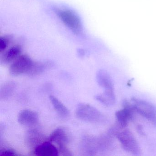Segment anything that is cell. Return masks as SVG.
Segmentation results:
<instances>
[{
    "mask_svg": "<svg viewBox=\"0 0 156 156\" xmlns=\"http://www.w3.org/2000/svg\"><path fill=\"white\" fill-rule=\"evenodd\" d=\"M16 87L15 83L9 81L4 83L1 87L0 98L1 99H6L9 98L13 94Z\"/></svg>",
    "mask_w": 156,
    "mask_h": 156,
    "instance_id": "15",
    "label": "cell"
},
{
    "mask_svg": "<svg viewBox=\"0 0 156 156\" xmlns=\"http://www.w3.org/2000/svg\"><path fill=\"white\" fill-rule=\"evenodd\" d=\"M22 48L20 45H15L6 50L1 57V63L6 65L14 61L21 55Z\"/></svg>",
    "mask_w": 156,
    "mask_h": 156,
    "instance_id": "11",
    "label": "cell"
},
{
    "mask_svg": "<svg viewBox=\"0 0 156 156\" xmlns=\"http://www.w3.org/2000/svg\"><path fill=\"white\" fill-rule=\"evenodd\" d=\"M46 140H47L45 136L37 129L29 130L26 134L25 142L26 145L34 149Z\"/></svg>",
    "mask_w": 156,
    "mask_h": 156,
    "instance_id": "9",
    "label": "cell"
},
{
    "mask_svg": "<svg viewBox=\"0 0 156 156\" xmlns=\"http://www.w3.org/2000/svg\"><path fill=\"white\" fill-rule=\"evenodd\" d=\"M123 109L118 110L115 113L117 123L122 128H126L129 121L134 119L136 111L132 103L127 100L123 101Z\"/></svg>",
    "mask_w": 156,
    "mask_h": 156,
    "instance_id": "6",
    "label": "cell"
},
{
    "mask_svg": "<svg viewBox=\"0 0 156 156\" xmlns=\"http://www.w3.org/2000/svg\"><path fill=\"white\" fill-rule=\"evenodd\" d=\"M131 102L136 112L156 126V106L151 102L133 97Z\"/></svg>",
    "mask_w": 156,
    "mask_h": 156,
    "instance_id": "3",
    "label": "cell"
},
{
    "mask_svg": "<svg viewBox=\"0 0 156 156\" xmlns=\"http://www.w3.org/2000/svg\"><path fill=\"white\" fill-rule=\"evenodd\" d=\"M34 62L28 55H20L13 61L10 66V74L13 76H18L23 74H28Z\"/></svg>",
    "mask_w": 156,
    "mask_h": 156,
    "instance_id": "5",
    "label": "cell"
},
{
    "mask_svg": "<svg viewBox=\"0 0 156 156\" xmlns=\"http://www.w3.org/2000/svg\"><path fill=\"white\" fill-rule=\"evenodd\" d=\"M137 131L138 132L139 134H140L141 136H145V133L143 131V127L141 125H138L137 126Z\"/></svg>",
    "mask_w": 156,
    "mask_h": 156,
    "instance_id": "19",
    "label": "cell"
},
{
    "mask_svg": "<svg viewBox=\"0 0 156 156\" xmlns=\"http://www.w3.org/2000/svg\"><path fill=\"white\" fill-rule=\"evenodd\" d=\"M34 155L38 156H57L58 148L50 140H46L34 149Z\"/></svg>",
    "mask_w": 156,
    "mask_h": 156,
    "instance_id": "8",
    "label": "cell"
},
{
    "mask_svg": "<svg viewBox=\"0 0 156 156\" xmlns=\"http://www.w3.org/2000/svg\"><path fill=\"white\" fill-rule=\"evenodd\" d=\"M49 98L55 110L60 116L63 118H66L69 116L70 114L69 110L59 99L53 95H50Z\"/></svg>",
    "mask_w": 156,
    "mask_h": 156,
    "instance_id": "14",
    "label": "cell"
},
{
    "mask_svg": "<svg viewBox=\"0 0 156 156\" xmlns=\"http://www.w3.org/2000/svg\"><path fill=\"white\" fill-rule=\"evenodd\" d=\"M50 140L57 146L58 150L67 147L69 136L67 132L62 128L55 129L50 136Z\"/></svg>",
    "mask_w": 156,
    "mask_h": 156,
    "instance_id": "7",
    "label": "cell"
},
{
    "mask_svg": "<svg viewBox=\"0 0 156 156\" xmlns=\"http://www.w3.org/2000/svg\"><path fill=\"white\" fill-rule=\"evenodd\" d=\"M95 98L98 102L106 106L113 105L115 103L114 90H105L103 94L96 95Z\"/></svg>",
    "mask_w": 156,
    "mask_h": 156,
    "instance_id": "13",
    "label": "cell"
},
{
    "mask_svg": "<svg viewBox=\"0 0 156 156\" xmlns=\"http://www.w3.org/2000/svg\"><path fill=\"white\" fill-rule=\"evenodd\" d=\"M115 137L118 140L122 148L126 151L136 156L141 154L139 144L133 133L129 129L126 128L121 129L117 133Z\"/></svg>",
    "mask_w": 156,
    "mask_h": 156,
    "instance_id": "1",
    "label": "cell"
},
{
    "mask_svg": "<svg viewBox=\"0 0 156 156\" xmlns=\"http://www.w3.org/2000/svg\"><path fill=\"white\" fill-rule=\"evenodd\" d=\"M56 12L63 23L73 33L77 35L83 33V25L81 20L74 12L69 9H59Z\"/></svg>",
    "mask_w": 156,
    "mask_h": 156,
    "instance_id": "2",
    "label": "cell"
},
{
    "mask_svg": "<svg viewBox=\"0 0 156 156\" xmlns=\"http://www.w3.org/2000/svg\"><path fill=\"white\" fill-rule=\"evenodd\" d=\"M9 37L8 36H2L0 38V52L5 51L9 47L10 43Z\"/></svg>",
    "mask_w": 156,
    "mask_h": 156,
    "instance_id": "17",
    "label": "cell"
},
{
    "mask_svg": "<svg viewBox=\"0 0 156 156\" xmlns=\"http://www.w3.org/2000/svg\"><path fill=\"white\" fill-rule=\"evenodd\" d=\"M76 115L79 119L90 123H97L103 119L102 113L92 105L87 104H80L76 111Z\"/></svg>",
    "mask_w": 156,
    "mask_h": 156,
    "instance_id": "4",
    "label": "cell"
},
{
    "mask_svg": "<svg viewBox=\"0 0 156 156\" xmlns=\"http://www.w3.org/2000/svg\"><path fill=\"white\" fill-rule=\"evenodd\" d=\"M98 83L105 90H114V83L108 72L104 69L98 71L96 74Z\"/></svg>",
    "mask_w": 156,
    "mask_h": 156,
    "instance_id": "12",
    "label": "cell"
},
{
    "mask_svg": "<svg viewBox=\"0 0 156 156\" xmlns=\"http://www.w3.org/2000/svg\"><path fill=\"white\" fill-rule=\"evenodd\" d=\"M1 155L5 156H16L18 155L17 152L12 149H5L1 151Z\"/></svg>",
    "mask_w": 156,
    "mask_h": 156,
    "instance_id": "18",
    "label": "cell"
},
{
    "mask_svg": "<svg viewBox=\"0 0 156 156\" xmlns=\"http://www.w3.org/2000/svg\"><path fill=\"white\" fill-rule=\"evenodd\" d=\"M51 65V63L47 62H34L32 67L28 74L32 76L40 75L43 73L48 67H50Z\"/></svg>",
    "mask_w": 156,
    "mask_h": 156,
    "instance_id": "16",
    "label": "cell"
},
{
    "mask_svg": "<svg viewBox=\"0 0 156 156\" xmlns=\"http://www.w3.org/2000/svg\"><path fill=\"white\" fill-rule=\"evenodd\" d=\"M18 119L19 123L23 126H33L38 123L39 115L35 111L24 109L18 115Z\"/></svg>",
    "mask_w": 156,
    "mask_h": 156,
    "instance_id": "10",
    "label": "cell"
}]
</instances>
